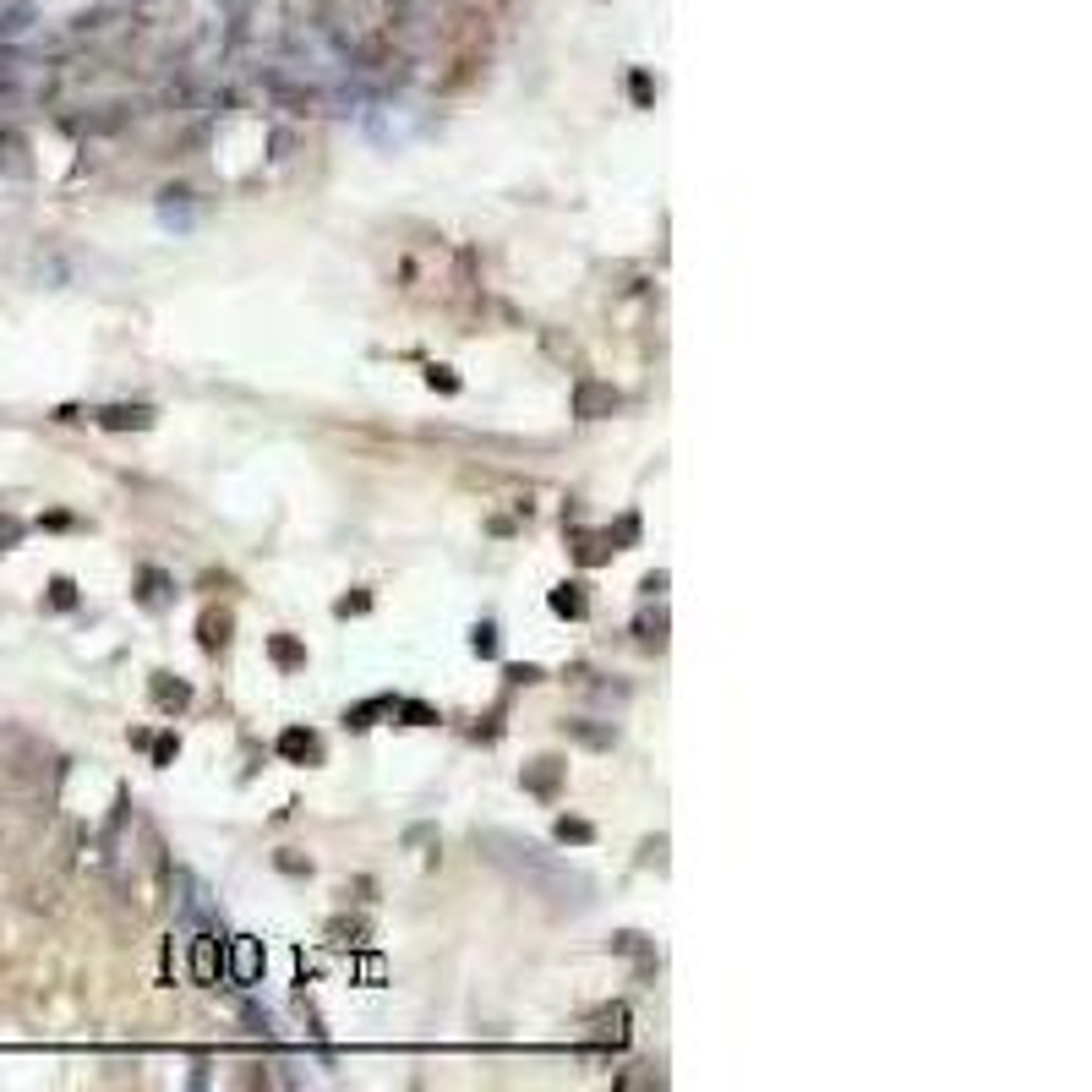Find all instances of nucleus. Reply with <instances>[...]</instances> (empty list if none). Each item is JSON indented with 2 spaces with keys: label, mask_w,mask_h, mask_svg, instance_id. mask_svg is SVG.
Returning a JSON list of instances; mask_svg holds the SVG:
<instances>
[{
  "label": "nucleus",
  "mask_w": 1092,
  "mask_h": 1092,
  "mask_svg": "<svg viewBox=\"0 0 1092 1092\" xmlns=\"http://www.w3.org/2000/svg\"><path fill=\"white\" fill-rule=\"evenodd\" d=\"M596 404H618V394H601V388H585V394H579V410H585V416H590Z\"/></svg>",
  "instance_id": "3"
},
{
  "label": "nucleus",
  "mask_w": 1092,
  "mask_h": 1092,
  "mask_svg": "<svg viewBox=\"0 0 1092 1092\" xmlns=\"http://www.w3.org/2000/svg\"><path fill=\"white\" fill-rule=\"evenodd\" d=\"M557 612H573V618L585 612V596H579V585H563V590H557Z\"/></svg>",
  "instance_id": "2"
},
{
  "label": "nucleus",
  "mask_w": 1092,
  "mask_h": 1092,
  "mask_svg": "<svg viewBox=\"0 0 1092 1092\" xmlns=\"http://www.w3.org/2000/svg\"><path fill=\"white\" fill-rule=\"evenodd\" d=\"M557 836H563V841H590V825H579V820H563V825H557Z\"/></svg>",
  "instance_id": "4"
},
{
  "label": "nucleus",
  "mask_w": 1092,
  "mask_h": 1092,
  "mask_svg": "<svg viewBox=\"0 0 1092 1092\" xmlns=\"http://www.w3.org/2000/svg\"><path fill=\"white\" fill-rule=\"evenodd\" d=\"M285 754H317V743L301 738V732H290V738H285Z\"/></svg>",
  "instance_id": "5"
},
{
  "label": "nucleus",
  "mask_w": 1092,
  "mask_h": 1092,
  "mask_svg": "<svg viewBox=\"0 0 1092 1092\" xmlns=\"http://www.w3.org/2000/svg\"><path fill=\"white\" fill-rule=\"evenodd\" d=\"M481 847H487L492 863H503L508 874H520L530 891L546 896V902H557V907H585L590 902V879L585 874H573L569 863H557L552 852H541L536 841L508 836V830H481Z\"/></svg>",
  "instance_id": "1"
}]
</instances>
